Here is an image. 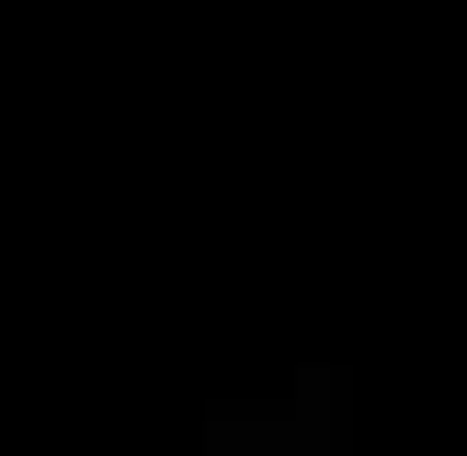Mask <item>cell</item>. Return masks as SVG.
I'll list each match as a JSON object with an SVG mask.
<instances>
[{
	"instance_id": "cell-1",
	"label": "cell",
	"mask_w": 467,
	"mask_h": 456,
	"mask_svg": "<svg viewBox=\"0 0 467 456\" xmlns=\"http://www.w3.org/2000/svg\"><path fill=\"white\" fill-rule=\"evenodd\" d=\"M274 433H285V456H354V365L308 354L274 388Z\"/></svg>"
},
{
	"instance_id": "cell-2",
	"label": "cell",
	"mask_w": 467,
	"mask_h": 456,
	"mask_svg": "<svg viewBox=\"0 0 467 456\" xmlns=\"http://www.w3.org/2000/svg\"><path fill=\"white\" fill-rule=\"evenodd\" d=\"M205 456H285L274 399H205Z\"/></svg>"
}]
</instances>
